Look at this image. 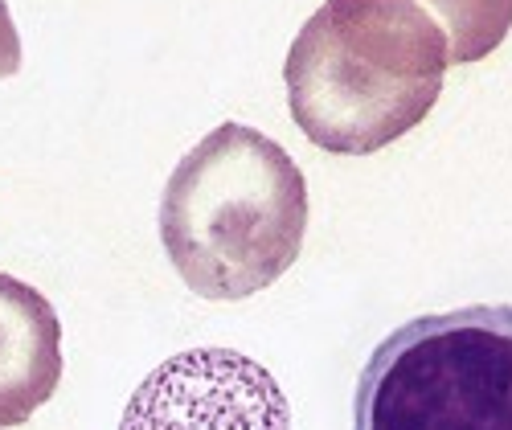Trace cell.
Masks as SVG:
<instances>
[{"label":"cell","instance_id":"cell-1","mask_svg":"<svg viewBox=\"0 0 512 430\" xmlns=\"http://www.w3.org/2000/svg\"><path fill=\"white\" fill-rule=\"evenodd\" d=\"M447 37L418 0H324L283 62L295 127L332 156H369L431 115Z\"/></svg>","mask_w":512,"mask_h":430},{"label":"cell","instance_id":"cell-2","mask_svg":"<svg viewBox=\"0 0 512 430\" xmlns=\"http://www.w3.org/2000/svg\"><path fill=\"white\" fill-rule=\"evenodd\" d=\"M308 234V181L283 144L246 123L197 140L160 197V242L201 299H246L283 279Z\"/></svg>","mask_w":512,"mask_h":430},{"label":"cell","instance_id":"cell-3","mask_svg":"<svg viewBox=\"0 0 512 430\" xmlns=\"http://www.w3.org/2000/svg\"><path fill=\"white\" fill-rule=\"evenodd\" d=\"M353 430H512V304L394 328L361 369Z\"/></svg>","mask_w":512,"mask_h":430},{"label":"cell","instance_id":"cell-4","mask_svg":"<svg viewBox=\"0 0 512 430\" xmlns=\"http://www.w3.org/2000/svg\"><path fill=\"white\" fill-rule=\"evenodd\" d=\"M119 430H291L283 385L234 349H189L127 398Z\"/></svg>","mask_w":512,"mask_h":430},{"label":"cell","instance_id":"cell-5","mask_svg":"<svg viewBox=\"0 0 512 430\" xmlns=\"http://www.w3.org/2000/svg\"><path fill=\"white\" fill-rule=\"evenodd\" d=\"M62 381V320L33 283L0 271V430L25 426Z\"/></svg>","mask_w":512,"mask_h":430},{"label":"cell","instance_id":"cell-6","mask_svg":"<svg viewBox=\"0 0 512 430\" xmlns=\"http://www.w3.org/2000/svg\"><path fill=\"white\" fill-rule=\"evenodd\" d=\"M447 37V62L472 66L504 46L512 29V0H418Z\"/></svg>","mask_w":512,"mask_h":430},{"label":"cell","instance_id":"cell-7","mask_svg":"<svg viewBox=\"0 0 512 430\" xmlns=\"http://www.w3.org/2000/svg\"><path fill=\"white\" fill-rule=\"evenodd\" d=\"M21 58H25L21 54V33L9 17V5L0 0V78H13L21 70Z\"/></svg>","mask_w":512,"mask_h":430}]
</instances>
